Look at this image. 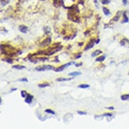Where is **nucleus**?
<instances>
[{"mask_svg":"<svg viewBox=\"0 0 129 129\" xmlns=\"http://www.w3.org/2000/svg\"><path fill=\"white\" fill-rule=\"evenodd\" d=\"M122 1H123V5H126V4H127V0H122Z\"/></svg>","mask_w":129,"mask_h":129,"instance_id":"28","label":"nucleus"},{"mask_svg":"<svg viewBox=\"0 0 129 129\" xmlns=\"http://www.w3.org/2000/svg\"><path fill=\"white\" fill-rule=\"evenodd\" d=\"M41 1H44V0H41Z\"/></svg>","mask_w":129,"mask_h":129,"instance_id":"32","label":"nucleus"},{"mask_svg":"<svg viewBox=\"0 0 129 129\" xmlns=\"http://www.w3.org/2000/svg\"><path fill=\"white\" fill-rule=\"evenodd\" d=\"M2 60L8 62V63H10V64H12L13 63V60H11V59H10V58H5V59H2Z\"/></svg>","mask_w":129,"mask_h":129,"instance_id":"24","label":"nucleus"},{"mask_svg":"<svg viewBox=\"0 0 129 129\" xmlns=\"http://www.w3.org/2000/svg\"><path fill=\"white\" fill-rule=\"evenodd\" d=\"M108 109H109V110H114V108H113V107H109V108H108Z\"/></svg>","mask_w":129,"mask_h":129,"instance_id":"29","label":"nucleus"},{"mask_svg":"<svg viewBox=\"0 0 129 129\" xmlns=\"http://www.w3.org/2000/svg\"><path fill=\"white\" fill-rule=\"evenodd\" d=\"M27 92H25V91H22L21 92V95H22V97H23V98H25L26 96H27Z\"/></svg>","mask_w":129,"mask_h":129,"instance_id":"21","label":"nucleus"},{"mask_svg":"<svg viewBox=\"0 0 129 129\" xmlns=\"http://www.w3.org/2000/svg\"><path fill=\"white\" fill-rule=\"evenodd\" d=\"M101 3L103 4V5H108V4H110V0H99Z\"/></svg>","mask_w":129,"mask_h":129,"instance_id":"22","label":"nucleus"},{"mask_svg":"<svg viewBox=\"0 0 129 129\" xmlns=\"http://www.w3.org/2000/svg\"><path fill=\"white\" fill-rule=\"evenodd\" d=\"M121 99L123 100V101H126V100H128L129 99V94H122V96H121Z\"/></svg>","mask_w":129,"mask_h":129,"instance_id":"13","label":"nucleus"},{"mask_svg":"<svg viewBox=\"0 0 129 129\" xmlns=\"http://www.w3.org/2000/svg\"><path fill=\"white\" fill-rule=\"evenodd\" d=\"M128 17H127V15H126V12L125 11H123V21H122V23H128Z\"/></svg>","mask_w":129,"mask_h":129,"instance_id":"9","label":"nucleus"},{"mask_svg":"<svg viewBox=\"0 0 129 129\" xmlns=\"http://www.w3.org/2000/svg\"><path fill=\"white\" fill-rule=\"evenodd\" d=\"M78 114H80V115H85L86 112H84V111H81V110H79L78 111Z\"/></svg>","mask_w":129,"mask_h":129,"instance_id":"27","label":"nucleus"},{"mask_svg":"<svg viewBox=\"0 0 129 129\" xmlns=\"http://www.w3.org/2000/svg\"><path fill=\"white\" fill-rule=\"evenodd\" d=\"M98 42H99V39H96V40H95V43H98Z\"/></svg>","mask_w":129,"mask_h":129,"instance_id":"31","label":"nucleus"},{"mask_svg":"<svg viewBox=\"0 0 129 129\" xmlns=\"http://www.w3.org/2000/svg\"><path fill=\"white\" fill-rule=\"evenodd\" d=\"M103 12H104V14H105V15H110V10H108V9H107V8H105V7H104L103 8Z\"/></svg>","mask_w":129,"mask_h":129,"instance_id":"19","label":"nucleus"},{"mask_svg":"<svg viewBox=\"0 0 129 129\" xmlns=\"http://www.w3.org/2000/svg\"><path fill=\"white\" fill-rule=\"evenodd\" d=\"M51 41H52V39L50 38V37H48V38H46L43 41L40 43V47H42V48H44V47H47V46H49L50 44H51Z\"/></svg>","mask_w":129,"mask_h":129,"instance_id":"3","label":"nucleus"},{"mask_svg":"<svg viewBox=\"0 0 129 129\" xmlns=\"http://www.w3.org/2000/svg\"><path fill=\"white\" fill-rule=\"evenodd\" d=\"M19 81H23V82H27V79L26 78H23V79H20L19 80Z\"/></svg>","mask_w":129,"mask_h":129,"instance_id":"25","label":"nucleus"},{"mask_svg":"<svg viewBox=\"0 0 129 129\" xmlns=\"http://www.w3.org/2000/svg\"><path fill=\"white\" fill-rule=\"evenodd\" d=\"M45 112L46 113H50V114H52V115H54L55 112L53 111V110H50V109H47V110H45Z\"/></svg>","mask_w":129,"mask_h":129,"instance_id":"20","label":"nucleus"},{"mask_svg":"<svg viewBox=\"0 0 129 129\" xmlns=\"http://www.w3.org/2000/svg\"><path fill=\"white\" fill-rule=\"evenodd\" d=\"M72 78H58L56 81H70Z\"/></svg>","mask_w":129,"mask_h":129,"instance_id":"12","label":"nucleus"},{"mask_svg":"<svg viewBox=\"0 0 129 129\" xmlns=\"http://www.w3.org/2000/svg\"><path fill=\"white\" fill-rule=\"evenodd\" d=\"M94 41L93 40V39H91L90 41H89V42L87 43V45L85 46V48H84V50H85V51H87V50H89V49L93 48V47H94Z\"/></svg>","mask_w":129,"mask_h":129,"instance_id":"6","label":"nucleus"},{"mask_svg":"<svg viewBox=\"0 0 129 129\" xmlns=\"http://www.w3.org/2000/svg\"><path fill=\"white\" fill-rule=\"evenodd\" d=\"M24 101H25V103H27V104H30L31 102L33 101V95L32 94H27V96L24 98Z\"/></svg>","mask_w":129,"mask_h":129,"instance_id":"7","label":"nucleus"},{"mask_svg":"<svg viewBox=\"0 0 129 129\" xmlns=\"http://www.w3.org/2000/svg\"><path fill=\"white\" fill-rule=\"evenodd\" d=\"M81 63H79V64H76V67H79V66H81Z\"/></svg>","mask_w":129,"mask_h":129,"instance_id":"30","label":"nucleus"},{"mask_svg":"<svg viewBox=\"0 0 129 129\" xmlns=\"http://www.w3.org/2000/svg\"><path fill=\"white\" fill-rule=\"evenodd\" d=\"M9 2H10V0H1V7L6 6Z\"/></svg>","mask_w":129,"mask_h":129,"instance_id":"18","label":"nucleus"},{"mask_svg":"<svg viewBox=\"0 0 129 129\" xmlns=\"http://www.w3.org/2000/svg\"><path fill=\"white\" fill-rule=\"evenodd\" d=\"M101 52H101L100 50H96L95 52L92 53V56H93V57H94V56H96V55H98V54H101Z\"/></svg>","mask_w":129,"mask_h":129,"instance_id":"17","label":"nucleus"},{"mask_svg":"<svg viewBox=\"0 0 129 129\" xmlns=\"http://www.w3.org/2000/svg\"><path fill=\"white\" fill-rule=\"evenodd\" d=\"M53 67L52 66H41V67H38L36 68V70L37 71H46V70H52L53 69Z\"/></svg>","mask_w":129,"mask_h":129,"instance_id":"2","label":"nucleus"},{"mask_svg":"<svg viewBox=\"0 0 129 129\" xmlns=\"http://www.w3.org/2000/svg\"><path fill=\"white\" fill-rule=\"evenodd\" d=\"M19 30H20V32H22V33H27L28 27L25 25H19Z\"/></svg>","mask_w":129,"mask_h":129,"instance_id":"8","label":"nucleus"},{"mask_svg":"<svg viewBox=\"0 0 129 129\" xmlns=\"http://www.w3.org/2000/svg\"><path fill=\"white\" fill-rule=\"evenodd\" d=\"M81 72H71V73H69V76L70 77H75V76H79V75H81Z\"/></svg>","mask_w":129,"mask_h":129,"instance_id":"16","label":"nucleus"},{"mask_svg":"<svg viewBox=\"0 0 129 129\" xmlns=\"http://www.w3.org/2000/svg\"><path fill=\"white\" fill-rule=\"evenodd\" d=\"M121 13H122V11H118V12H117V14H116V16H114V18H113L110 22H112V23H114V22H117V21L119 20L120 16H121Z\"/></svg>","mask_w":129,"mask_h":129,"instance_id":"10","label":"nucleus"},{"mask_svg":"<svg viewBox=\"0 0 129 129\" xmlns=\"http://www.w3.org/2000/svg\"><path fill=\"white\" fill-rule=\"evenodd\" d=\"M64 5V0H53V6L55 8H61Z\"/></svg>","mask_w":129,"mask_h":129,"instance_id":"5","label":"nucleus"},{"mask_svg":"<svg viewBox=\"0 0 129 129\" xmlns=\"http://www.w3.org/2000/svg\"><path fill=\"white\" fill-rule=\"evenodd\" d=\"M104 116H107V117H112L113 114H111V113H105L104 114Z\"/></svg>","mask_w":129,"mask_h":129,"instance_id":"26","label":"nucleus"},{"mask_svg":"<svg viewBox=\"0 0 129 129\" xmlns=\"http://www.w3.org/2000/svg\"><path fill=\"white\" fill-rule=\"evenodd\" d=\"M73 63L72 62H70V63H68V64H63V66H61V67H59V68H53V70L55 71V72H60V71H63L64 69V68H68V66H70V64H72Z\"/></svg>","mask_w":129,"mask_h":129,"instance_id":"4","label":"nucleus"},{"mask_svg":"<svg viewBox=\"0 0 129 129\" xmlns=\"http://www.w3.org/2000/svg\"><path fill=\"white\" fill-rule=\"evenodd\" d=\"M12 68H14V69H19V70H21V69H24L25 67H23L22 64H16V66H13Z\"/></svg>","mask_w":129,"mask_h":129,"instance_id":"11","label":"nucleus"},{"mask_svg":"<svg viewBox=\"0 0 129 129\" xmlns=\"http://www.w3.org/2000/svg\"><path fill=\"white\" fill-rule=\"evenodd\" d=\"M39 88H45V87H48V86H50V83H48V82H44V83H39V85H38Z\"/></svg>","mask_w":129,"mask_h":129,"instance_id":"15","label":"nucleus"},{"mask_svg":"<svg viewBox=\"0 0 129 129\" xmlns=\"http://www.w3.org/2000/svg\"><path fill=\"white\" fill-rule=\"evenodd\" d=\"M62 49V46H58L57 48H51V49H49V50H47V51H41V52H37L36 54H45V55H52L53 54V53H55V52H59L60 50Z\"/></svg>","mask_w":129,"mask_h":129,"instance_id":"1","label":"nucleus"},{"mask_svg":"<svg viewBox=\"0 0 129 129\" xmlns=\"http://www.w3.org/2000/svg\"><path fill=\"white\" fill-rule=\"evenodd\" d=\"M105 59H106V56H105V55H102V56H98V57L95 59V61L96 62H103Z\"/></svg>","mask_w":129,"mask_h":129,"instance_id":"14","label":"nucleus"},{"mask_svg":"<svg viewBox=\"0 0 129 129\" xmlns=\"http://www.w3.org/2000/svg\"><path fill=\"white\" fill-rule=\"evenodd\" d=\"M90 87V85H88V84H81V85H79V88H89Z\"/></svg>","mask_w":129,"mask_h":129,"instance_id":"23","label":"nucleus"}]
</instances>
